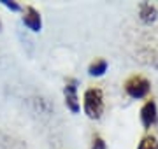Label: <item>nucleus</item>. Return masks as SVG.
<instances>
[{
	"instance_id": "f257e3e1",
	"label": "nucleus",
	"mask_w": 158,
	"mask_h": 149,
	"mask_svg": "<svg viewBox=\"0 0 158 149\" xmlns=\"http://www.w3.org/2000/svg\"><path fill=\"white\" fill-rule=\"evenodd\" d=\"M106 111V97L102 88L90 86L83 93V112L91 121H98Z\"/></svg>"
},
{
	"instance_id": "f03ea898",
	"label": "nucleus",
	"mask_w": 158,
	"mask_h": 149,
	"mask_svg": "<svg viewBox=\"0 0 158 149\" xmlns=\"http://www.w3.org/2000/svg\"><path fill=\"white\" fill-rule=\"evenodd\" d=\"M123 90L132 100H148L151 93V81L141 74H134L123 83Z\"/></svg>"
},
{
	"instance_id": "7ed1b4c3",
	"label": "nucleus",
	"mask_w": 158,
	"mask_h": 149,
	"mask_svg": "<svg viewBox=\"0 0 158 149\" xmlns=\"http://www.w3.org/2000/svg\"><path fill=\"white\" fill-rule=\"evenodd\" d=\"M77 88H79V81L70 77L65 81V86H63V102L72 114H79L81 111V100L77 95Z\"/></svg>"
},
{
	"instance_id": "20e7f679",
	"label": "nucleus",
	"mask_w": 158,
	"mask_h": 149,
	"mask_svg": "<svg viewBox=\"0 0 158 149\" xmlns=\"http://www.w3.org/2000/svg\"><path fill=\"white\" fill-rule=\"evenodd\" d=\"M139 118H141V125L146 132H149L158 123V105L153 98H148L146 102L142 103L141 111H139Z\"/></svg>"
},
{
	"instance_id": "39448f33",
	"label": "nucleus",
	"mask_w": 158,
	"mask_h": 149,
	"mask_svg": "<svg viewBox=\"0 0 158 149\" xmlns=\"http://www.w3.org/2000/svg\"><path fill=\"white\" fill-rule=\"evenodd\" d=\"M21 21H23V25H25L30 32H34V34H39L40 30H42V16H40V12L37 11L34 6L25 7Z\"/></svg>"
},
{
	"instance_id": "423d86ee",
	"label": "nucleus",
	"mask_w": 158,
	"mask_h": 149,
	"mask_svg": "<svg viewBox=\"0 0 158 149\" xmlns=\"http://www.w3.org/2000/svg\"><path fill=\"white\" fill-rule=\"evenodd\" d=\"M139 18H141L142 23L151 25L158 19V9L153 4H149V2H142L139 6Z\"/></svg>"
},
{
	"instance_id": "0eeeda50",
	"label": "nucleus",
	"mask_w": 158,
	"mask_h": 149,
	"mask_svg": "<svg viewBox=\"0 0 158 149\" xmlns=\"http://www.w3.org/2000/svg\"><path fill=\"white\" fill-rule=\"evenodd\" d=\"M107 69H109V63L106 58H95L88 65V75L90 77H102V75L107 72Z\"/></svg>"
},
{
	"instance_id": "6e6552de",
	"label": "nucleus",
	"mask_w": 158,
	"mask_h": 149,
	"mask_svg": "<svg viewBox=\"0 0 158 149\" xmlns=\"http://www.w3.org/2000/svg\"><path fill=\"white\" fill-rule=\"evenodd\" d=\"M137 149H158V137L153 135V133H146V135L139 140Z\"/></svg>"
},
{
	"instance_id": "1a4fd4ad",
	"label": "nucleus",
	"mask_w": 158,
	"mask_h": 149,
	"mask_svg": "<svg viewBox=\"0 0 158 149\" xmlns=\"http://www.w3.org/2000/svg\"><path fill=\"white\" fill-rule=\"evenodd\" d=\"M90 149H107V142L100 135H93L91 137V147Z\"/></svg>"
},
{
	"instance_id": "9d476101",
	"label": "nucleus",
	"mask_w": 158,
	"mask_h": 149,
	"mask_svg": "<svg viewBox=\"0 0 158 149\" xmlns=\"http://www.w3.org/2000/svg\"><path fill=\"white\" fill-rule=\"evenodd\" d=\"M0 4L6 7V9H9L11 12H19L21 11V6H19L18 2H14V0H0Z\"/></svg>"
},
{
	"instance_id": "9b49d317",
	"label": "nucleus",
	"mask_w": 158,
	"mask_h": 149,
	"mask_svg": "<svg viewBox=\"0 0 158 149\" xmlns=\"http://www.w3.org/2000/svg\"><path fill=\"white\" fill-rule=\"evenodd\" d=\"M0 30H2V21H0Z\"/></svg>"
}]
</instances>
